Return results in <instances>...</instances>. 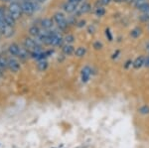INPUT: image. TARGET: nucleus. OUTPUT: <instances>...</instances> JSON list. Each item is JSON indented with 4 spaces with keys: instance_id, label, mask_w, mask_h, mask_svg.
<instances>
[{
    "instance_id": "nucleus-18",
    "label": "nucleus",
    "mask_w": 149,
    "mask_h": 148,
    "mask_svg": "<svg viewBox=\"0 0 149 148\" xmlns=\"http://www.w3.org/2000/svg\"><path fill=\"white\" fill-rule=\"evenodd\" d=\"M139 11H141L142 13H149V3L148 2H145L142 5L138 8Z\"/></svg>"
},
{
    "instance_id": "nucleus-19",
    "label": "nucleus",
    "mask_w": 149,
    "mask_h": 148,
    "mask_svg": "<svg viewBox=\"0 0 149 148\" xmlns=\"http://www.w3.org/2000/svg\"><path fill=\"white\" fill-rule=\"evenodd\" d=\"M141 35V29L140 28H134L130 32V36L133 38H137Z\"/></svg>"
},
{
    "instance_id": "nucleus-4",
    "label": "nucleus",
    "mask_w": 149,
    "mask_h": 148,
    "mask_svg": "<svg viewBox=\"0 0 149 148\" xmlns=\"http://www.w3.org/2000/svg\"><path fill=\"white\" fill-rule=\"evenodd\" d=\"M24 47H25L31 54L41 52V46L34 39H32V38H30V37H27L24 39Z\"/></svg>"
},
{
    "instance_id": "nucleus-17",
    "label": "nucleus",
    "mask_w": 149,
    "mask_h": 148,
    "mask_svg": "<svg viewBox=\"0 0 149 148\" xmlns=\"http://www.w3.org/2000/svg\"><path fill=\"white\" fill-rule=\"evenodd\" d=\"M48 68V62L46 60H41V61H38L37 64V69L41 72H44L46 69Z\"/></svg>"
},
{
    "instance_id": "nucleus-14",
    "label": "nucleus",
    "mask_w": 149,
    "mask_h": 148,
    "mask_svg": "<svg viewBox=\"0 0 149 148\" xmlns=\"http://www.w3.org/2000/svg\"><path fill=\"white\" fill-rule=\"evenodd\" d=\"M62 50H63V53L66 55V56H71L72 54L74 53V47L72 46V44H66L62 48Z\"/></svg>"
},
{
    "instance_id": "nucleus-33",
    "label": "nucleus",
    "mask_w": 149,
    "mask_h": 148,
    "mask_svg": "<svg viewBox=\"0 0 149 148\" xmlns=\"http://www.w3.org/2000/svg\"><path fill=\"white\" fill-rule=\"evenodd\" d=\"M1 71H2V70H1V69H0V72H1Z\"/></svg>"
},
{
    "instance_id": "nucleus-25",
    "label": "nucleus",
    "mask_w": 149,
    "mask_h": 148,
    "mask_svg": "<svg viewBox=\"0 0 149 148\" xmlns=\"http://www.w3.org/2000/svg\"><path fill=\"white\" fill-rule=\"evenodd\" d=\"M93 48H95V50H100L102 48V44L100 42H95V44H93Z\"/></svg>"
},
{
    "instance_id": "nucleus-21",
    "label": "nucleus",
    "mask_w": 149,
    "mask_h": 148,
    "mask_svg": "<svg viewBox=\"0 0 149 148\" xmlns=\"http://www.w3.org/2000/svg\"><path fill=\"white\" fill-rule=\"evenodd\" d=\"M64 41L67 43V44H72L74 41V37L73 35H71V34H68L66 36V37L64 38Z\"/></svg>"
},
{
    "instance_id": "nucleus-7",
    "label": "nucleus",
    "mask_w": 149,
    "mask_h": 148,
    "mask_svg": "<svg viewBox=\"0 0 149 148\" xmlns=\"http://www.w3.org/2000/svg\"><path fill=\"white\" fill-rule=\"evenodd\" d=\"M7 68L14 73H17L21 69V65L18 60H16L15 58H8L7 59Z\"/></svg>"
},
{
    "instance_id": "nucleus-26",
    "label": "nucleus",
    "mask_w": 149,
    "mask_h": 148,
    "mask_svg": "<svg viewBox=\"0 0 149 148\" xmlns=\"http://www.w3.org/2000/svg\"><path fill=\"white\" fill-rule=\"evenodd\" d=\"M110 1H111V0H100L102 5H107V4L110 3Z\"/></svg>"
},
{
    "instance_id": "nucleus-5",
    "label": "nucleus",
    "mask_w": 149,
    "mask_h": 148,
    "mask_svg": "<svg viewBox=\"0 0 149 148\" xmlns=\"http://www.w3.org/2000/svg\"><path fill=\"white\" fill-rule=\"evenodd\" d=\"M53 20L55 21V23L58 25V27L62 30H65L67 27H68V22H67V19L65 17V15L61 12H57V13L54 14V17H53Z\"/></svg>"
},
{
    "instance_id": "nucleus-30",
    "label": "nucleus",
    "mask_w": 149,
    "mask_h": 148,
    "mask_svg": "<svg viewBox=\"0 0 149 148\" xmlns=\"http://www.w3.org/2000/svg\"><path fill=\"white\" fill-rule=\"evenodd\" d=\"M0 1H2V2H10V1H12V0H0Z\"/></svg>"
},
{
    "instance_id": "nucleus-22",
    "label": "nucleus",
    "mask_w": 149,
    "mask_h": 148,
    "mask_svg": "<svg viewBox=\"0 0 149 148\" xmlns=\"http://www.w3.org/2000/svg\"><path fill=\"white\" fill-rule=\"evenodd\" d=\"M6 68H7V59L0 57V69L1 70H5Z\"/></svg>"
},
{
    "instance_id": "nucleus-3",
    "label": "nucleus",
    "mask_w": 149,
    "mask_h": 148,
    "mask_svg": "<svg viewBox=\"0 0 149 148\" xmlns=\"http://www.w3.org/2000/svg\"><path fill=\"white\" fill-rule=\"evenodd\" d=\"M7 9H8L9 13H10L16 20L19 18H21V16H22V14H23L21 3H19L17 1H12L11 3L9 4V6Z\"/></svg>"
},
{
    "instance_id": "nucleus-23",
    "label": "nucleus",
    "mask_w": 149,
    "mask_h": 148,
    "mask_svg": "<svg viewBox=\"0 0 149 148\" xmlns=\"http://www.w3.org/2000/svg\"><path fill=\"white\" fill-rule=\"evenodd\" d=\"M139 113L141 114H148L149 113V106H144L142 107H140V108H139Z\"/></svg>"
},
{
    "instance_id": "nucleus-27",
    "label": "nucleus",
    "mask_w": 149,
    "mask_h": 148,
    "mask_svg": "<svg viewBox=\"0 0 149 148\" xmlns=\"http://www.w3.org/2000/svg\"><path fill=\"white\" fill-rule=\"evenodd\" d=\"M78 24H79V25H78V27H83V26H85L86 21H81V22H79Z\"/></svg>"
},
{
    "instance_id": "nucleus-10",
    "label": "nucleus",
    "mask_w": 149,
    "mask_h": 148,
    "mask_svg": "<svg viewBox=\"0 0 149 148\" xmlns=\"http://www.w3.org/2000/svg\"><path fill=\"white\" fill-rule=\"evenodd\" d=\"M91 75H92V69L88 66H86L85 68L81 70V82L83 83H86L91 78Z\"/></svg>"
},
{
    "instance_id": "nucleus-13",
    "label": "nucleus",
    "mask_w": 149,
    "mask_h": 148,
    "mask_svg": "<svg viewBox=\"0 0 149 148\" xmlns=\"http://www.w3.org/2000/svg\"><path fill=\"white\" fill-rule=\"evenodd\" d=\"M144 64H145V59H144L142 56H140L135 59V61L132 63V66L135 69H140L141 67L144 66Z\"/></svg>"
},
{
    "instance_id": "nucleus-29",
    "label": "nucleus",
    "mask_w": 149,
    "mask_h": 148,
    "mask_svg": "<svg viewBox=\"0 0 149 148\" xmlns=\"http://www.w3.org/2000/svg\"><path fill=\"white\" fill-rule=\"evenodd\" d=\"M34 1H36V2H38V3H44L46 0H34Z\"/></svg>"
},
{
    "instance_id": "nucleus-32",
    "label": "nucleus",
    "mask_w": 149,
    "mask_h": 148,
    "mask_svg": "<svg viewBox=\"0 0 149 148\" xmlns=\"http://www.w3.org/2000/svg\"><path fill=\"white\" fill-rule=\"evenodd\" d=\"M1 36H2V34H1V32H0V38H1Z\"/></svg>"
},
{
    "instance_id": "nucleus-24",
    "label": "nucleus",
    "mask_w": 149,
    "mask_h": 148,
    "mask_svg": "<svg viewBox=\"0 0 149 148\" xmlns=\"http://www.w3.org/2000/svg\"><path fill=\"white\" fill-rule=\"evenodd\" d=\"M105 36H107V38L109 40V41H112V36H111V33H110L109 29L105 30Z\"/></svg>"
},
{
    "instance_id": "nucleus-16",
    "label": "nucleus",
    "mask_w": 149,
    "mask_h": 148,
    "mask_svg": "<svg viewBox=\"0 0 149 148\" xmlns=\"http://www.w3.org/2000/svg\"><path fill=\"white\" fill-rule=\"evenodd\" d=\"M86 53V49L85 47H78L76 50H74V55H76L77 57H79V58H81V57H84Z\"/></svg>"
},
{
    "instance_id": "nucleus-11",
    "label": "nucleus",
    "mask_w": 149,
    "mask_h": 148,
    "mask_svg": "<svg viewBox=\"0 0 149 148\" xmlns=\"http://www.w3.org/2000/svg\"><path fill=\"white\" fill-rule=\"evenodd\" d=\"M92 10V6L88 2H84L83 4L80 6V8H78V15H81V14L88 13Z\"/></svg>"
},
{
    "instance_id": "nucleus-9",
    "label": "nucleus",
    "mask_w": 149,
    "mask_h": 148,
    "mask_svg": "<svg viewBox=\"0 0 149 148\" xmlns=\"http://www.w3.org/2000/svg\"><path fill=\"white\" fill-rule=\"evenodd\" d=\"M63 38L57 32H52L51 31V46H60L63 43Z\"/></svg>"
},
{
    "instance_id": "nucleus-31",
    "label": "nucleus",
    "mask_w": 149,
    "mask_h": 148,
    "mask_svg": "<svg viewBox=\"0 0 149 148\" xmlns=\"http://www.w3.org/2000/svg\"><path fill=\"white\" fill-rule=\"evenodd\" d=\"M146 49H147L148 51H149V42L147 43V45H146Z\"/></svg>"
},
{
    "instance_id": "nucleus-20",
    "label": "nucleus",
    "mask_w": 149,
    "mask_h": 148,
    "mask_svg": "<svg viewBox=\"0 0 149 148\" xmlns=\"http://www.w3.org/2000/svg\"><path fill=\"white\" fill-rule=\"evenodd\" d=\"M105 14V9L103 8L102 6H100L97 8V10H95V15L97 16V17H102Z\"/></svg>"
},
{
    "instance_id": "nucleus-6",
    "label": "nucleus",
    "mask_w": 149,
    "mask_h": 148,
    "mask_svg": "<svg viewBox=\"0 0 149 148\" xmlns=\"http://www.w3.org/2000/svg\"><path fill=\"white\" fill-rule=\"evenodd\" d=\"M0 32H1L2 36L9 38L14 34V29L12 26L8 25L5 21H0Z\"/></svg>"
},
{
    "instance_id": "nucleus-15",
    "label": "nucleus",
    "mask_w": 149,
    "mask_h": 148,
    "mask_svg": "<svg viewBox=\"0 0 149 148\" xmlns=\"http://www.w3.org/2000/svg\"><path fill=\"white\" fill-rule=\"evenodd\" d=\"M28 32H29V34H30V36H32V37H38V36L40 35L41 31L37 26H32V27L29 28Z\"/></svg>"
},
{
    "instance_id": "nucleus-2",
    "label": "nucleus",
    "mask_w": 149,
    "mask_h": 148,
    "mask_svg": "<svg viewBox=\"0 0 149 148\" xmlns=\"http://www.w3.org/2000/svg\"><path fill=\"white\" fill-rule=\"evenodd\" d=\"M38 2L32 1V0H28V1H24L21 3V7H22V11L26 15H32L36 11L39 9L38 6Z\"/></svg>"
},
{
    "instance_id": "nucleus-1",
    "label": "nucleus",
    "mask_w": 149,
    "mask_h": 148,
    "mask_svg": "<svg viewBox=\"0 0 149 148\" xmlns=\"http://www.w3.org/2000/svg\"><path fill=\"white\" fill-rule=\"evenodd\" d=\"M8 52L10 53L11 56L17 57V58H20L23 60L27 59L29 57L28 50L26 49V48H21L18 44H16V43H12L10 46H9Z\"/></svg>"
},
{
    "instance_id": "nucleus-8",
    "label": "nucleus",
    "mask_w": 149,
    "mask_h": 148,
    "mask_svg": "<svg viewBox=\"0 0 149 148\" xmlns=\"http://www.w3.org/2000/svg\"><path fill=\"white\" fill-rule=\"evenodd\" d=\"M78 6H79V4L77 3V2L73 1V0H68V1L64 4L63 8L65 12H67V13H73V12H74L76 10H78Z\"/></svg>"
},
{
    "instance_id": "nucleus-28",
    "label": "nucleus",
    "mask_w": 149,
    "mask_h": 148,
    "mask_svg": "<svg viewBox=\"0 0 149 148\" xmlns=\"http://www.w3.org/2000/svg\"><path fill=\"white\" fill-rule=\"evenodd\" d=\"M144 66L147 67V68H149V57L145 60V64H144Z\"/></svg>"
},
{
    "instance_id": "nucleus-12",
    "label": "nucleus",
    "mask_w": 149,
    "mask_h": 148,
    "mask_svg": "<svg viewBox=\"0 0 149 148\" xmlns=\"http://www.w3.org/2000/svg\"><path fill=\"white\" fill-rule=\"evenodd\" d=\"M41 26H42L44 29L46 30H50L53 28L54 26V20H52L51 18H45L41 21Z\"/></svg>"
}]
</instances>
